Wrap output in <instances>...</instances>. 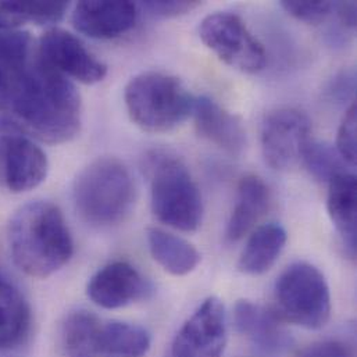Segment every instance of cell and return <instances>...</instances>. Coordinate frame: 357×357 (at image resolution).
I'll list each match as a JSON object with an SVG mask.
<instances>
[{
	"mask_svg": "<svg viewBox=\"0 0 357 357\" xmlns=\"http://www.w3.org/2000/svg\"><path fill=\"white\" fill-rule=\"evenodd\" d=\"M38 139L64 144L82 124V102L74 84L38 56L15 77L8 106Z\"/></svg>",
	"mask_w": 357,
	"mask_h": 357,
	"instance_id": "1",
	"label": "cell"
},
{
	"mask_svg": "<svg viewBox=\"0 0 357 357\" xmlns=\"http://www.w3.org/2000/svg\"><path fill=\"white\" fill-rule=\"evenodd\" d=\"M14 264L26 275L47 278L73 257L74 243L61 210L46 200L21 206L8 224Z\"/></svg>",
	"mask_w": 357,
	"mask_h": 357,
	"instance_id": "2",
	"label": "cell"
},
{
	"mask_svg": "<svg viewBox=\"0 0 357 357\" xmlns=\"http://www.w3.org/2000/svg\"><path fill=\"white\" fill-rule=\"evenodd\" d=\"M74 206L89 225L109 228L123 222L137 199L128 167L114 158H102L86 166L73 188Z\"/></svg>",
	"mask_w": 357,
	"mask_h": 357,
	"instance_id": "3",
	"label": "cell"
},
{
	"mask_svg": "<svg viewBox=\"0 0 357 357\" xmlns=\"http://www.w3.org/2000/svg\"><path fill=\"white\" fill-rule=\"evenodd\" d=\"M124 99L131 120L152 134L176 130L192 116L195 106V98L178 78L158 71L134 77Z\"/></svg>",
	"mask_w": 357,
	"mask_h": 357,
	"instance_id": "4",
	"label": "cell"
},
{
	"mask_svg": "<svg viewBox=\"0 0 357 357\" xmlns=\"http://www.w3.org/2000/svg\"><path fill=\"white\" fill-rule=\"evenodd\" d=\"M152 210L159 221L182 232L196 231L203 200L186 166L174 156L155 155L151 162Z\"/></svg>",
	"mask_w": 357,
	"mask_h": 357,
	"instance_id": "5",
	"label": "cell"
},
{
	"mask_svg": "<svg viewBox=\"0 0 357 357\" xmlns=\"http://www.w3.org/2000/svg\"><path fill=\"white\" fill-rule=\"evenodd\" d=\"M274 314L282 323L323 328L331 317L330 287L321 271L305 261L287 267L274 287Z\"/></svg>",
	"mask_w": 357,
	"mask_h": 357,
	"instance_id": "6",
	"label": "cell"
},
{
	"mask_svg": "<svg viewBox=\"0 0 357 357\" xmlns=\"http://www.w3.org/2000/svg\"><path fill=\"white\" fill-rule=\"evenodd\" d=\"M202 42L227 66L256 74L266 67L267 53L241 17L232 13L207 15L199 26Z\"/></svg>",
	"mask_w": 357,
	"mask_h": 357,
	"instance_id": "7",
	"label": "cell"
},
{
	"mask_svg": "<svg viewBox=\"0 0 357 357\" xmlns=\"http://www.w3.org/2000/svg\"><path fill=\"white\" fill-rule=\"evenodd\" d=\"M312 121L301 110L284 107L271 112L261 127V151L266 163L277 172L298 165L310 141Z\"/></svg>",
	"mask_w": 357,
	"mask_h": 357,
	"instance_id": "8",
	"label": "cell"
},
{
	"mask_svg": "<svg viewBox=\"0 0 357 357\" xmlns=\"http://www.w3.org/2000/svg\"><path fill=\"white\" fill-rule=\"evenodd\" d=\"M0 130V176L6 188L22 193L39 186L49 170L45 152L11 126H1Z\"/></svg>",
	"mask_w": 357,
	"mask_h": 357,
	"instance_id": "9",
	"label": "cell"
},
{
	"mask_svg": "<svg viewBox=\"0 0 357 357\" xmlns=\"http://www.w3.org/2000/svg\"><path fill=\"white\" fill-rule=\"evenodd\" d=\"M38 57L64 77L93 85L105 79L107 66L93 56L73 33L53 28L46 31L38 45Z\"/></svg>",
	"mask_w": 357,
	"mask_h": 357,
	"instance_id": "10",
	"label": "cell"
},
{
	"mask_svg": "<svg viewBox=\"0 0 357 357\" xmlns=\"http://www.w3.org/2000/svg\"><path fill=\"white\" fill-rule=\"evenodd\" d=\"M227 344L222 302L207 298L186 320L173 342V357H221Z\"/></svg>",
	"mask_w": 357,
	"mask_h": 357,
	"instance_id": "11",
	"label": "cell"
},
{
	"mask_svg": "<svg viewBox=\"0 0 357 357\" xmlns=\"http://www.w3.org/2000/svg\"><path fill=\"white\" fill-rule=\"evenodd\" d=\"M86 292L99 307L114 310L141 301L149 288L134 266L127 261H113L91 278Z\"/></svg>",
	"mask_w": 357,
	"mask_h": 357,
	"instance_id": "12",
	"label": "cell"
},
{
	"mask_svg": "<svg viewBox=\"0 0 357 357\" xmlns=\"http://www.w3.org/2000/svg\"><path fill=\"white\" fill-rule=\"evenodd\" d=\"M236 331L263 357L281 356L291 344L282 321L260 305L239 301L234 307Z\"/></svg>",
	"mask_w": 357,
	"mask_h": 357,
	"instance_id": "13",
	"label": "cell"
},
{
	"mask_svg": "<svg viewBox=\"0 0 357 357\" xmlns=\"http://www.w3.org/2000/svg\"><path fill=\"white\" fill-rule=\"evenodd\" d=\"M138 6L131 1H79L73 13L75 29L92 39H114L134 28Z\"/></svg>",
	"mask_w": 357,
	"mask_h": 357,
	"instance_id": "14",
	"label": "cell"
},
{
	"mask_svg": "<svg viewBox=\"0 0 357 357\" xmlns=\"http://www.w3.org/2000/svg\"><path fill=\"white\" fill-rule=\"evenodd\" d=\"M193 119L197 134L231 156H239L246 148V131L242 120L225 110L208 96L195 99Z\"/></svg>",
	"mask_w": 357,
	"mask_h": 357,
	"instance_id": "15",
	"label": "cell"
},
{
	"mask_svg": "<svg viewBox=\"0 0 357 357\" xmlns=\"http://www.w3.org/2000/svg\"><path fill=\"white\" fill-rule=\"evenodd\" d=\"M31 328L32 310L26 298L0 268V352L24 345Z\"/></svg>",
	"mask_w": 357,
	"mask_h": 357,
	"instance_id": "16",
	"label": "cell"
},
{
	"mask_svg": "<svg viewBox=\"0 0 357 357\" xmlns=\"http://www.w3.org/2000/svg\"><path fill=\"white\" fill-rule=\"evenodd\" d=\"M271 193L266 182L257 176H246L241 179L234 210L225 229L228 242H238L248 235L255 225L268 211Z\"/></svg>",
	"mask_w": 357,
	"mask_h": 357,
	"instance_id": "17",
	"label": "cell"
},
{
	"mask_svg": "<svg viewBox=\"0 0 357 357\" xmlns=\"http://www.w3.org/2000/svg\"><path fill=\"white\" fill-rule=\"evenodd\" d=\"M327 208L344 246L354 257L356 253V176L351 172L328 182Z\"/></svg>",
	"mask_w": 357,
	"mask_h": 357,
	"instance_id": "18",
	"label": "cell"
},
{
	"mask_svg": "<svg viewBox=\"0 0 357 357\" xmlns=\"http://www.w3.org/2000/svg\"><path fill=\"white\" fill-rule=\"evenodd\" d=\"M287 231L282 225L270 222L256 228L238 261V270L246 275H261L278 260L287 243Z\"/></svg>",
	"mask_w": 357,
	"mask_h": 357,
	"instance_id": "19",
	"label": "cell"
},
{
	"mask_svg": "<svg viewBox=\"0 0 357 357\" xmlns=\"http://www.w3.org/2000/svg\"><path fill=\"white\" fill-rule=\"evenodd\" d=\"M148 245L152 257L173 275L179 277L192 273L202 260L193 245L160 228L148 229Z\"/></svg>",
	"mask_w": 357,
	"mask_h": 357,
	"instance_id": "20",
	"label": "cell"
},
{
	"mask_svg": "<svg viewBox=\"0 0 357 357\" xmlns=\"http://www.w3.org/2000/svg\"><path fill=\"white\" fill-rule=\"evenodd\" d=\"M102 323L88 310L71 312L61 326V349L66 357H99Z\"/></svg>",
	"mask_w": 357,
	"mask_h": 357,
	"instance_id": "21",
	"label": "cell"
},
{
	"mask_svg": "<svg viewBox=\"0 0 357 357\" xmlns=\"http://www.w3.org/2000/svg\"><path fill=\"white\" fill-rule=\"evenodd\" d=\"M151 347L152 337L141 326L123 321L102 326L99 357H145Z\"/></svg>",
	"mask_w": 357,
	"mask_h": 357,
	"instance_id": "22",
	"label": "cell"
},
{
	"mask_svg": "<svg viewBox=\"0 0 357 357\" xmlns=\"http://www.w3.org/2000/svg\"><path fill=\"white\" fill-rule=\"evenodd\" d=\"M67 10V1H0V31H11L25 22L56 24Z\"/></svg>",
	"mask_w": 357,
	"mask_h": 357,
	"instance_id": "23",
	"label": "cell"
},
{
	"mask_svg": "<svg viewBox=\"0 0 357 357\" xmlns=\"http://www.w3.org/2000/svg\"><path fill=\"white\" fill-rule=\"evenodd\" d=\"M301 160H303L307 172L320 182L328 183L337 176L348 173L345 160L338 151L328 144L309 141L303 148Z\"/></svg>",
	"mask_w": 357,
	"mask_h": 357,
	"instance_id": "24",
	"label": "cell"
},
{
	"mask_svg": "<svg viewBox=\"0 0 357 357\" xmlns=\"http://www.w3.org/2000/svg\"><path fill=\"white\" fill-rule=\"evenodd\" d=\"M32 38L22 31H0V68L10 73H21L31 61Z\"/></svg>",
	"mask_w": 357,
	"mask_h": 357,
	"instance_id": "25",
	"label": "cell"
},
{
	"mask_svg": "<svg viewBox=\"0 0 357 357\" xmlns=\"http://www.w3.org/2000/svg\"><path fill=\"white\" fill-rule=\"evenodd\" d=\"M335 3L333 1H299V0H284L281 7L298 21L317 25L333 13Z\"/></svg>",
	"mask_w": 357,
	"mask_h": 357,
	"instance_id": "26",
	"label": "cell"
},
{
	"mask_svg": "<svg viewBox=\"0 0 357 357\" xmlns=\"http://www.w3.org/2000/svg\"><path fill=\"white\" fill-rule=\"evenodd\" d=\"M356 103H352L347 110L342 123L337 135V151L345 163L351 167L356 166V127H357Z\"/></svg>",
	"mask_w": 357,
	"mask_h": 357,
	"instance_id": "27",
	"label": "cell"
},
{
	"mask_svg": "<svg viewBox=\"0 0 357 357\" xmlns=\"http://www.w3.org/2000/svg\"><path fill=\"white\" fill-rule=\"evenodd\" d=\"M355 347L340 340H326L314 342L302 351L296 357H355Z\"/></svg>",
	"mask_w": 357,
	"mask_h": 357,
	"instance_id": "28",
	"label": "cell"
},
{
	"mask_svg": "<svg viewBox=\"0 0 357 357\" xmlns=\"http://www.w3.org/2000/svg\"><path fill=\"white\" fill-rule=\"evenodd\" d=\"M200 1H188V0H172V1H145L142 3V7L153 17L160 18H174L183 14L190 13L196 7H199Z\"/></svg>",
	"mask_w": 357,
	"mask_h": 357,
	"instance_id": "29",
	"label": "cell"
},
{
	"mask_svg": "<svg viewBox=\"0 0 357 357\" xmlns=\"http://www.w3.org/2000/svg\"><path fill=\"white\" fill-rule=\"evenodd\" d=\"M333 95L338 99L348 98L349 95L354 96L355 93V75L351 73H344L341 77L337 78L335 84H333Z\"/></svg>",
	"mask_w": 357,
	"mask_h": 357,
	"instance_id": "30",
	"label": "cell"
},
{
	"mask_svg": "<svg viewBox=\"0 0 357 357\" xmlns=\"http://www.w3.org/2000/svg\"><path fill=\"white\" fill-rule=\"evenodd\" d=\"M334 10H337L340 21L347 28H355L356 26L357 8L355 1H340V3H335Z\"/></svg>",
	"mask_w": 357,
	"mask_h": 357,
	"instance_id": "31",
	"label": "cell"
}]
</instances>
